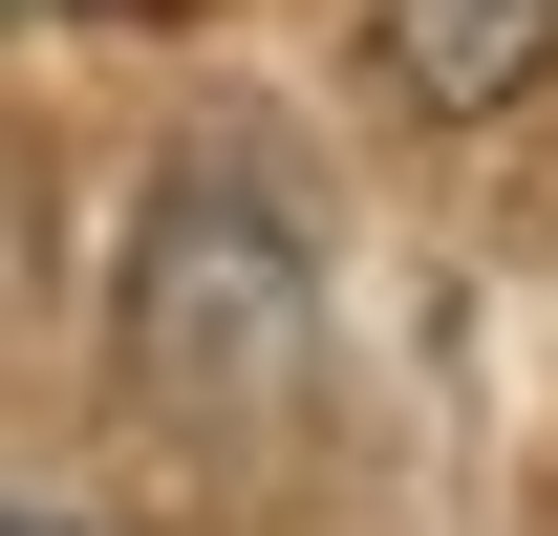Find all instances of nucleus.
<instances>
[{
  "label": "nucleus",
  "instance_id": "5",
  "mask_svg": "<svg viewBox=\"0 0 558 536\" xmlns=\"http://www.w3.org/2000/svg\"><path fill=\"white\" fill-rule=\"evenodd\" d=\"M0 536H86V515H0Z\"/></svg>",
  "mask_w": 558,
  "mask_h": 536
},
{
  "label": "nucleus",
  "instance_id": "1",
  "mask_svg": "<svg viewBox=\"0 0 558 536\" xmlns=\"http://www.w3.org/2000/svg\"><path fill=\"white\" fill-rule=\"evenodd\" d=\"M323 365V236L279 194V150H172L130 215V407L150 429H279Z\"/></svg>",
  "mask_w": 558,
  "mask_h": 536
},
{
  "label": "nucleus",
  "instance_id": "2",
  "mask_svg": "<svg viewBox=\"0 0 558 536\" xmlns=\"http://www.w3.org/2000/svg\"><path fill=\"white\" fill-rule=\"evenodd\" d=\"M365 65H387V108H429V130H494V108L558 86V0H365Z\"/></svg>",
  "mask_w": 558,
  "mask_h": 536
},
{
  "label": "nucleus",
  "instance_id": "3",
  "mask_svg": "<svg viewBox=\"0 0 558 536\" xmlns=\"http://www.w3.org/2000/svg\"><path fill=\"white\" fill-rule=\"evenodd\" d=\"M44 279H65V236H44V150L0 130V322H44Z\"/></svg>",
  "mask_w": 558,
  "mask_h": 536
},
{
  "label": "nucleus",
  "instance_id": "4",
  "mask_svg": "<svg viewBox=\"0 0 558 536\" xmlns=\"http://www.w3.org/2000/svg\"><path fill=\"white\" fill-rule=\"evenodd\" d=\"M86 22H172V0H86Z\"/></svg>",
  "mask_w": 558,
  "mask_h": 536
}]
</instances>
